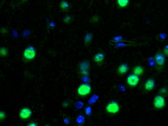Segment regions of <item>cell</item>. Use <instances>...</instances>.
<instances>
[{
  "mask_svg": "<svg viewBox=\"0 0 168 126\" xmlns=\"http://www.w3.org/2000/svg\"><path fill=\"white\" fill-rule=\"evenodd\" d=\"M36 53L34 47L28 46L24 50L23 54V58L27 61L32 60L35 58Z\"/></svg>",
  "mask_w": 168,
  "mask_h": 126,
  "instance_id": "6da1fadb",
  "label": "cell"
},
{
  "mask_svg": "<svg viewBox=\"0 0 168 126\" xmlns=\"http://www.w3.org/2000/svg\"><path fill=\"white\" fill-rule=\"evenodd\" d=\"M91 40H92V36H91L90 35L88 34L86 35L85 40L86 42H87V43L89 42Z\"/></svg>",
  "mask_w": 168,
  "mask_h": 126,
  "instance_id": "e0dca14e",
  "label": "cell"
},
{
  "mask_svg": "<svg viewBox=\"0 0 168 126\" xmlns=\"http://www.w3.org/2000/svg\"><path fill=\"white\" fill-rule=\"evenodd\" d=\"M155 86V82L152 78H149L146 81L145 84V89L148 91L152 90Z\"/></svg>",
  "mask_w": 168,
  "mask_h": 126,
  "instance_id": "30bf717a",
  "label": "cell"
},
{
  "mask_svg": "<svg viewBox=\"0 0 168 126\" xmlns=\"http://www.w3.org/2000/svg\"><path fill=\"white\" fill-rule=\"evenodd\" d=\"M129 0H117V6L120 8H125L129 4Z\"/></svg>",
  "mask_w": 168,
  "mask_h": 126,
  "instance_id": "7c38bea8",
  "label": "cell"
},
{
  "mask_svg": "<svg viewBox=\"0 0 168 126\" xmlns=\"http://www.w3.org/2000/svg\"><path fill=\"white\" fill-rule=\"evenodd\" d=\"M23 2H28L29 0H20Z\"/></svg>",
  "mask_w": 168,
  "mask_h": 126,
  "instance_id": "ac0fdd59",
  "label": "cell"
},
{
  "mask_svg": "<svg viewBox=\"0 0 168 126\" xmlns=\"http://www.w3.org/2000/svg\"><path fill=\"white\" fill-rule=\"evenodd\" d=\"M31 109L27 107L21 109L20 113V116L21 118L25 119L29 118L32 114Z\"/></svg>",
  "mask_w": 168,
  "mask_h": 126,
  "instance_id": "52a82bcc",
  "label": "cell"
},
{
  "mask_svg": "<svg viewBox=\"0 0 168 126\" xmlns=\"http://www.w3.org/2000/svg\"><path fill=\"white\" fill-rule=\"evenodd\" d=\"M1 54L2 56H6L8 54V50L5 47H1Z\"/></svg>",
  "mask_w": 168,
  "mask_h": 126,
  "instance_id": "9a60e30c",
  "label": "cell"
},
{
  "mask_svg": "<svg viewBox=\"0 0 168 126\" xmlns=\"http://www.w3.org/2000/svg\"><path fill=\"white\" fill-rule=\"evenodd\" d=\"M140 81L139 76L135 74H132L128 75L127 78L126 82L129 86L134 87L139 84Z\"/></svg>",
  "mask_w": 168,
  "mask_h": 126,
  "instance_id": "277c9868",
  "label": "cell"
},
{
  "mask_svg": "<svg viewBox=\"0 0 168 126\" xmlns=\"http://www.w3.org/2000/svg\"><path fill=\"white\" fill-rule=\"evenodd\" d=\"M164 54L160 52H158L155 54V60L157 65L159 66H163L165 62V57Z\"/></svg>",
  "mask_w": 168,
  "mask_h": 126,
  "instance_id": "8992f818",
  "label": "cell"
},
{
  "mask_svg": "<svg viewBox=\"0 0 168 126\" xmlns=\"http://www.w3.org/2000/svg\"><path fill=\"white\" fill-rule=\"evenodd\" d=\"M163 53L165 56L168 57V45H167L163 49Z\"/></svg>",
  "mask_w": 168,
  "mask_h": 126,
  "instance_id": "2e32d148",
  "label": "cell"
},
{
  "mask_svg": "<svg viewBox=\"0 0 168 126\" xmlns=\"http://www.w3.org/2000/svg\"><path fill=\"white\" fill-rule=\"evenodd\" d=\"M72 20V18L71 15H66L64 16L63 19V21L67 24H69L71 22Z\"/></svg>",
  "mask_w": 168,
  "mask_h": 126,
  "instance_id": "5bb4252c",
  "label": "cell"
},
{
  "mask_svg": "<svg viewBox=\"0 0 168 126\" xmlns=\"http://www.w3.org/2000/svg\"><path fill=\"white\" fill-rule=\"evenodd\" d=\"M105 109L108 113L114 114L119 112L120 106L117 102L112 101L110 102L107 104Z\"/></svg>",
  "mask_w": 168,
  "mask_h": 126,
  "instance_id": "3957f363",
  "label": "cell"
},
{
  "mask_svg": "<svg viewBox=\"0 0 168 126\" xmlns=\"http://www.w3.org/2000/svg\"><path fill=\"white\" fill-rule=\"evenodd\" d=\"M92 90V87L90 84L83 83L79 85L77 89V93L79 96H85L91 93Z\"/></svg>",
  "mask_w": 168,
  "mask_h": 126,
  "instance_id": "7a4b0ae2",
  "label": "cell"
},
{
  "mask_svg": "<svg viewBox=\"0 0 168 126\" xmlns=\"http://www.w3.org/2000/svg\"><path fill=\"white\" fill-rule=\"evenodd\" d=\"M70 7L69 2L67 0H61L59 4V7L62 12L68 11Z\"/></svg>",
  "mask_w": 168,
  "mask_h": 126,
  "instance_id": "8fae6325",
  "label": "cell"
},
{
  "mask_svg": "<svg viewBox=\"0 0 168 126\" xmlns=\"http://www.w3.org/2000/svg\"><path fill=\"white\" fill-rule=\"evenodd\" d=\"M129 70V66L127 64L123 63L120 65L117 69V72L119 74L124 75L126 74Z\"/></svg>",
  "mask_w": 168,
  "mask_h": 126,
  "instance_id": "ba28073f",
  "label": "cell"
},
{
  "mask_svg": "<svg viewBox=\"0 0 168 126\" xmlns=\"http://www.w3.org/2000/svg\"><path fill=\"white\" fill-rule=\"evenodd\" d=\"M133 73L139 76L142 75L143 72V69L142 66L140 65L136 66L133 69Z\"/></svg>",
  "mask_w": 168,
  "mask_h": 126,
  "instance_id": "4fadbf2b",
  "label": "cell"
},
{
  "mask_svg": "<svg viewBox=\"0 0 168 126\" xmlns=\"http://www.w3.org/2000/svg\"><path fill=\"white\" fill-rule=\"evenodd\" d=\"M104 59V54L101 52H98L96 53L93 57L94 61L96 63L99 64L102 63Z\"/></svg>",
  "mask_w": 168,
  "mask_h": 126,
  "instance_id": "9c48e42d",
  "label": "cell"
},
{
  "mask_svg": "<svg viewBox=\"0 0 168 126\" xmlns=\"http://www.w3.org/2000/svg\"><path fill=\"white\" fill-rule=\"evenodd\" d=\"M153 103L154 105L156 108H162L165 105V99L164 97L162 95H157L155 97Z\"/></svg>",
  "mask_w": 168,
  "mask_h": 126,
  "instance_id": "5b68a950",
  "label": "cell"
}]
</instances>
